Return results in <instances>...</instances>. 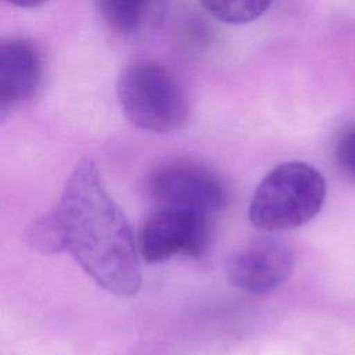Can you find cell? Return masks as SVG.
<instances>
[{
	"label": "cell",
	"instance_id": "11",
	"mask_svg": "<svg viewBox=\"0 0 355 355\" xmlns=\"http://www.w3.org/2000/svg\"><path fill=\"white\" fill-rule=\"evenodd\" d=\"M334 159L340 172L355 180V123L340 132L334 144Z\"/></svg>",
	"mask_w": 355,
	"mask_h": 355
},
{
	"label": "cell",
	"instance_id": "5",
	"mask_svg": "<svg viewBox=\"0 0 355 355\" xmlns=\"http://www.w3.org/2000/svg\"><path fill=\"white\" fill-rule=\"evenodd\" d=\"M207 243V215L186 209L158 208L139 233L140 255L147 262L166 261L179 254L201 257Z\"/></svg>",
	"mask_w": 355,
	"mask_h": 355
},
{
	"label": "cell",
	"instance_id": "9",
	"mask_svg": "<svg viewBox=\"0 0 355 355\" xmlns=\"http://www.w3.org/2000/svg\"><path fill=\"white\" fill-rule=\"evenodd\" d=\"M204 10L220 22L250 24L262 17L273 0H198Z\"/></svg>",
	"mask_w": 355,
	"mask_h": 355
},
{
	"label": "cell",
	"instance_id": "8",
	"mask_svg": "<svg viewBox=\"0 0 355 355\" xmlns=\"http://www.w3.org/2000/svg\"><path fill=\"white\" fill-rule=\"evenodd\" d=\"M159 0H93L94 7L110 31L119 36L141 32L153 19Z\"/></svg>",
	"mask_w": 355,
	"mask_h": 355
},
{
	"label": "cell",
	"instance_id": "6",
	"mask_svg": "<svg viewBox=\"0 0 355 355\" xmlns=\"http://www.w3.org/2000/svg\"><path fill=\"white\" fill-rule=\"evenodd\" d=\"M293 266L294 255L286 243L275 237H258L230 254L226 275L237 288L263 294L283 284Z\"/></svg>",
	"mask_w": 355,
	"mask_h": 355
},
{
	"label": "cell",
	"instance_id": "1",
	"mask_svg": "<svg viewBox=\"0 0 355 355\" xmlns=\"http://www.w3.org/2000/svg\"><path fill=\"white\" fill-rule=\"evenodd\" d=\"M50 212L60 232L61 251L98 286L121 297L139 291L141 270L130 225L90 159L76 164Z\"/></svg>",
	"mask_w": 355,
	"mask_h": 355
},
{
	"label": "cell",
	"instance_id": "7",
	"mask_svg": "<svg viewBox=\"0 0 355 355\" xmlns=\"http://www.w3.org/2000/svg\"><path fill=\"white\" fill-rule=\"evenodd\" d=\"M43 79L39 47L25 37H7L0 43V111L4 116L32 100Z\"/></svg>",
	"mask_w": 355,
	"mask_h": 355
},
{
	"label": "cell",
	"instance_id": "10",
	"mask_svg": "<svg viewBox=\"0 0 355 355\" xmlns=\"http://www.w3.org/2000/svg\"><path fill=\"white\" fill-rule=\"evenodd\" d=\"M26 240L29 245L43 254H55L61 251L60 232L51 212L35 219L28 230Z\"/></svg>",
	"mask_w": 355,
	"mask_h": 355
},
{
	"label": "cell",
	"instance_id": "2",
	"mask_svg": "<svg viewBox=\"0 0 355 355\" xmlns=\"http://www.w3.org/2000/svg\"><path fill=\"white\" fill-rule=\"evenodd\" d=\"M116 97L125 118L135 126L169 133L190 118V98L178 75L154 58L129 62L116 80Z\"/></svg>",
	"mask_w": 355,
	"mask_h": 355
},
{
	"label": "cell",
	"instance_id": "4",
	"mask_svg": "<svg viewBox=\"0 0 355 355\" xmlns=\"http://www.w3.org/2000/svg\"><path fill=\"white\" fill-rule=\"evenodd\" d=\"M144 191L157 209H186L208 215L227 202V189L220 176L207 165L189 159L158 165L147 176Z\"/></svg>",
	"mask_w": 355,
	"mask_h": 355
},
{
	"label": "cell",
	"instance_id": "3",
	"mask_svg": "<svg viewBox=\"0 0 355 355\" xmlns=\"http://www.w3.org/2000/svg\"><path fill=\"white\" fill-rule=\"evenodd\" d=\"M326 183L318 169L305 162H286L272 169L258 184L248 218L263 230H284L309 222L322 208Z\"/></svg>",
	"mask_w": 355,
	"mask_h": 355
},
{
	"label": "cell",
	"instance_id": "12",
	"mask_svg": "<svg viewBox=\"0 0 355 355\" xmlns=\"http://www.w3.org/2000/svg\"><path fill=\"white\" fill-rule=\"evenodd\" d=\"M11 6L19 7V8H36L42 4H44L47 0H4Z\"/></svg>",
	"mask_w": 355,
	"mask_h": 355
}]
</instances>
